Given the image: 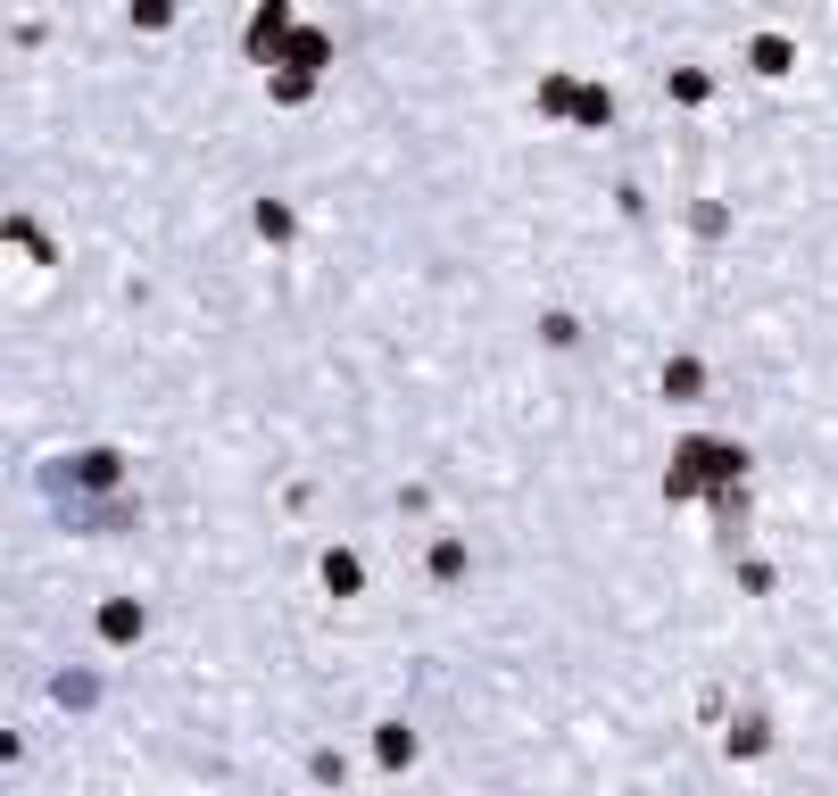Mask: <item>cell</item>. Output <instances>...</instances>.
I'll return each instance as SVG.
<instances>
[{"label": "cell", "mask_w": 838, "mask_h": 796, "mask_svg": "<svg viewBox=\"0 0 838 796\" xmlns=\"http://www.w3.org/2000/svg\"><path fill=\"white\" fill-rule=\"evenodd\" d=\"M407 755H415V738H407V722H382V764H407Z\"/></svg>", "instance_id": "6da1fadb"}, {"label": "cell", "mask_w": 838, "mask_h": 796, "mask_svg": "<svg viewBox=\"0 0 838 796\" xmlns=\"http://www.w3.org/2000/svg\"><path fill=\"white\" fill-rule=\"evenodd\" d=\"M100 631H109V639H142V606H109Z\"/></svg>", "instance_id": "7a4b0ae2"}, {"label": "cell", "mask_w": 838, "mask_h": 796, "mask_svg": "<svg viewBox=\"0 0 838 796\" xmlns=\"http://www.w3.org/2000/svg\"><path fill=\"white\" fill-rule=\"evenodd\" d=\"M730 755H764V722H739V730H730Z\"/></svg>", "instance_id": "3957f363"}]
</instances>
